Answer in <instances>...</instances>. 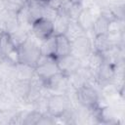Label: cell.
I'll return each instance as SVG.
<instances>
[{
	"mask_svg": "<svg viewBox=\"0 0 125 125\" xmlns=\"http://www.w3.org/2000/svg\"><path fill=\"white\" fill-rule=\"evenodd\" d=\"M71 4H74V5H80V6H82V4H83V1L84 0H68Z\"/></svg>",
	"mask_w": 125,
	"mask_h": 125,
	"instance_id": "obj_29",
	"label": "cell"
},
{
	"mask_svg": "<svg viewBox=\"0 0 125 125\" xmlns=\"http://www.w3.org/2000/svg\"><path fill=\"white\" fill-rule=\"evenodd\" d=\"M64 1H65V0H46L45 4L51 6V7L55 8V9H58Z\"/></svg>",
	"mask_w": 125,
	"mask_h": 125,
	"instance_id": "obj_28",
	"label": "cell"
},
{
	"mask_svg": "<svg viewBox=\"0 0 125 125\" xmlns=\"http://www.w3.org/2000/svg\"><path fill=\"white\" fill-rule=\"evenodd\" d=\"M30 30H27L25 28L20 27L18 30L14 31L13 33H10V37H11V41L12 44L18 48L19 46H21L29 36H30Z\"/></svg>",
	"mask_w": 125,
	"mask_h": 125,
	"instance_id": "obj_21",
	"label": "cell"
},
{
	"mask_svg": "<svg viewBox=\"0 0 125 125\" xmlns=\"http://www.w3.org/2000/svg\"><path fill=\"white\" fill-rule=\"evenodd\" d=\"M56 36V48H55V59L64 57L71 54V42L64 34L55 35Z\"/></svg>",
	"mask_w": 125,
	"mask_h": 125,
	"instance_id": "obj_12",
	"label": "cell"
},
{
	"mask_svg": "<svg viewBox=\"0 0 125 125\" xmlns=\"http://www.w3.org/2000/svg\"><path fill=\"white\" fill-rule=\"evenodd\" d=\"M57 118H55L54 116L50 115L49 113H43L37 123V125H53L55 123H57L56 121Z\"/></svg>",
	"mask_w": 125,
	"mask_h": 125,
	"instance_id": "obj_27",
	"label": "cell"
},
{
	"mask_svg": "<svg viewBox=\"0 0 125 125\" xmlns=\"http://www.w3.org/2000/svg\"><path fill=\"white\" fill-rule=\"evenodd\" d=\"M16 48L11 41L10 33L5 30H0V56L4 57L7 53H9L12 49Z\"/></svg>",
	"mask_w": 125,
	"mask_h": 125,
	"instance_id": "obj_22",
	"label": "cell"
},
{
	"mask_svg": "<svg viewBox=\"0 0 125 125\" xmlns=\"http://www.w3.org/2000/svg\"><path fill=\"white\" fill-rule=\"evenodd\" d=\"M70 20L67 17L58 14V16L53 20V34L54 35H61L64 34L67 26L69 24Z\"/></svg>",
	"mask_w": 125,
	"mask_h": 125,
	"instance_id": "obj_15",
	"label": "cell"
},
{
	"mask_svg": "<svg viewBox=\"0 0 125 125\" xmlns=\"http://www.w3.org/2000/svg\"><path fill=\"white\" fill-rule=\"evenodd\" d=\"M86 61H87V64L85 66H87L89 69H91L94 72H96L99 69V67L104 62L102 53H99V52H96V51H93L88 56Z\"/></svg>",
	"mask_w": 125,
	"mask_h": 125,
	"instance_id": "obj_20",
	"label": "cell"
},
{
	"mask_svg": "<svg viewBox=\"0 0 125 125\" xmlns=\"http://www.w3.org/2000/svg\"><path fill=\"white\" fill-rule=\"evenodd\" d=\"M85 34H87V33L77 23L76 21H69V24L67 26V29H66V31L64 33V35L68 38V40L70 42L74 41L75 39H77V38H79V37H81V36H83Z\"/></svg>",
	"mask_w": 125,
	"mask_h": 125,
	"instance_id": "obj_18",
	"label": "cell"
},
{
	"mask_svg": "<svg viewBox=\"0 0 125 125\" xmlns=\"http://www.w3.org/2000/svg\"><path fill=\"white\" fill-rule=\"evenodd\" d=\"M35 74V68L32 65L18 62L14 66V76L15 79L19 80H27L29 81Z\"/></svg>",
	"mask_w": 125,
	"mask_h": 125,
	"instance_id": "obj_13",
	"label": "cell"
},
{
	"mask_svg": "<svg viewBox=\"0 0 125 125\" xmlns=\"http://www.w3.org/2000/svg\"><path fill=\"white\" fill-rule=\"evenodd\" d=\"M30 31L34 38L42 41L53 35V22L48 19L41 18L30 25Z\"/></svg>",
	"mask_w": 125,
	"mask_h": 125,
	"instance_id": "obj_7",
	"label": "cell"
},
{
	"mask_svg": "<svg viewBox=\"0 0 125 125\" xmlns=\"http://www.w3.org/2000/svg\"><path fill=\"white\" fill-rule=\"evenodd\" d=\"M30 1H32V0H23L24 3H27V2H30Z\"/></svg>",
	"mask_w": 125,
	"mask_h": 125,
	"instance_id": "obj_30",
	"label": "cell"
},
{
	"mask_svg": "<svg viewBox=\"0 0 125 125\" xmlns=\"http://www.w3.org/2000/svg\"><path fill=\"white\" fill-rule=\"evenodd\" d=\"M72 105L67 94H49L47 101V113L59 118Z\"/></svg>",
	"mask_w": 125,
	"mask_h": 125,
	"instance_id": "obj_2",
	"label": "cell"
},
{
	"mask_svg": "<svg viewBox=\"0 0 125 125\" xmlns=\"http://www.w3.org/2000/svg\"><path fill=\"white\" fill-rule=\"evenodd\" d=\"M25 113H26V111H22V110L15 112L13 115H11L8 123L9 124H22L23 125Z\"/></svg>",
	"mask_w": 125,
	"mask_h": 125,
	"instance_id": "obj_25",
	"label": "cell"
},
{
	"mask_svg": "<svg viewBox=\"0 0 125 125\" xmlns=\"http://www.w3.org/2000/svg\"><path fill=\"white\" fill-rule=\"evenodd\" d=\"M58 16V10L47 5V4H44V11H43V18L45 19H48L50 21H53V20Z\"/></svg>",
	"mask_w": 125,
	"mask_h": 125,
	"instance_id": "obj_26",
	"label": "cell"
},
{
	"mask_svg": "<svg viewBox=\"0 0 125 125\" xmlns=\"http://www.w3.org/2000/svg\"><path fill=\"white\" fill-rule=\"evenodd\" d=\"M43 113L39 112L36 109H32L29 111H26L25 113V117H24V121H23V125H37L41 115Z\"/></svg>",
	"mask_w": 125,
	"mask_h": 125,
	"instance_id": "obj_24",
	"label": "cell"
},
{
	"mask_svg": "<svg viewBox=\"0 0 125 125\" xmlns=\"http://www.w3.org/2000/svg\"><path fill=\"white\" fill-rule=\"evenodd\" d=\"M56 60H57V64L60 71L66 75H69L75 72L83 64L82 61L76 56H74L73 54H69Z\"/></svg>",
	"mask_w": 125,
	"mask_h": 125,
	"instance_id": "obj_8",
	"label": "cell"
},
{
	"mask_svg": "<svg viewBox=\"0 0 125 125\" xmlns=\"http://www.w3.org/2000/svg\"><path fill=\"white\" fill-rule=\"evenodd\" d=\"M74 96L77 104H80L87 108H95L101 94L94 85L85 84L75 90Z\"/></svg>",
	"mask_w": 125,
	"mask_h": 125,
	"instance_id": "obj_3",
	"label": "cell"
},
{
	"mask_svg": "<svg viewBox=\"0 0 125 125\" xmlns=\"http://www.w3.org/2000/svg\"><path fill=\"white\" fill-rule=\"evenodd\" d=\"M19 55V62L26 63L35 67L36 62L41 57L40 43L39 41L32 37H28L21 46L17 48Z\"/></svg>",
	"mask_w": 125,
	"mask_h": 125,
	"instance_id": "obj_1",
	"label": "cell"
},
{
	"mask_svg": "<svg viewBox=\"0 0 125 125\" xmlns=\"http://www.w3.org/2000/svg\"><path fill=\"white\" fill-rule=\"evenodd\" d=\"M34 68H35V74L43 81H46L51 76L55 75L58 72H61L57 64V60L51 56L41 55Z\"/></svg>",
	"mask_w": 125,
	"mask_h": 125,
	"instance_id": "obj_4",
	"label": "cell"
},
{
	"mask_svg": "<svg viewBox=\"0 0 125 125\" xmlns=\"http://www.w3.org/2000/svg\"><path fill=\"white\" fill-rule=\"evenodd\" d=\"M124 33V20L113 19L108 22L106 34H120Z\"/></svg>",
	"mask_w": 125,
	"mask_h": 125,
	"instance_id": "obj_23",
	"label": "cell"
},
{
	"mask_svg": "<svg viewBox=\"0 0 125 125\" xmlns=\"http://www.w3.org/2000/svg\"><path fill=\"white\" fill-rule=\"evenodd\" d=\"M55 48H56V36L54 34L51 35L50 37L40 41V51H41V55H43V56L54 57Z\"/></svg>",
	"mask_w": 125,
	"mask_h": 125,
	"instance_id": "obj_19",
	"label": "cell"
},
{
	"mask_svg": "<svg viewBox=\"0 0 125 125\" xmlns=\"http://www.w3.org/2000/svg\"><path fill=\"white\" fill-rule=\"evenodd\" d=\"M108 22L109 21L104 17V16H100L98 17L93 23L92 26V37L96 36V35H103V34H106L107 33V28H108Z\"/></svg>",
	"mask_w": 125,
	"mask_h": 125,
	"instance_id": "obj_17",
	"label": "cell"
},
{
	"mask_svg": "<svg viewBox=\"0 0 125 125\" xmlns=\"http://www.w3.org/2000/svg\"><path fill=\"white\" fill-rule=\"evenodd\" d=\"M94 21L95 19L92 17V15L90 14V12L83 8L81 10V12L79 13L77 19H76V21L77 23L83 28V30L88 34L89 32H91L92 30V26H93V23H94Z\"/></svg>",
	"mask_w": 125,
	"mask_h": 125,
	"instance_id": "obj_14",
	"label": "cell"
},
{
	"mask_svg": "<svg viewBox=\"0 0 125 125\" xmlns=\"http://www.w3.org/2000/svg\"><path fill=\"white\" fill-rule=\"evenodd\" d=\"M44 4L38 0H32L26 3V14H27V21L29 25H31L35 21L43 18Z\"/></svg>",
	"mask_w": 125,
	"mask_h": 125,
	"instance_id": "obj_11",
	"label": "cell"
},
{
	"mask_svg": "<svg viewBox=\"0 0 125 125\" xmlns=\"http://www.w3.org/2000/svg\"><path fill=\"white\" fill-rule=\"evenodd\" d=\"M8 89L17 101V103L25 104V99L29 90V81L14 79L9 84Z\"/></svg>",
	"mask_w": 125,
	"mask_h": 125,
	"instance_id": "obj_9",
	"label": "cell"
},
{
	"mask_svg": "<svg viewBox=\"0 0 125 125\" xmlns=\"http://www.w3.org/2000/svg\"><path fill=\"white\" fill-rule=\"evenodd\" d=\"M114 77V67L113 64L107 63V62H104L99 69L95 72V81H96V85H98L99 87L112 82Z\"/></svg>",
	"mask_w": 125,
	"mask_h": 125,
	"instance_id": "obj_10",
	"label": "cell"
},
{
	"mask_svg": "<svg viewBox=\"0 0 125 125\" xmlns=\"http://www.w3.org/2000/svg\"><path fill=\"white\" fill-rule=\"evenodd\" d=\"M44 87L50 94H66L71 89L68 75L58 72L44 81Z\"/></svg>",
	"mask_w": 125,
	"mask_h": 125,
	"instance_id": "obj_5",
	"label": "cell"
},
{
	"mask_svg": "<svg viewBox=\"0 0 125 125\" xmlns=\"http://www.w3.org/2000/svg\"><path fill=\"white\" fill-rule=\"evenodd\" d=\"M93 52L92 38L85 34L71 42V54L79 58L82 62Z\"/></svg>",
	"mask_w": 125,
	"mask_h": 125,
	"instance_id": "obj_6",
	"label": "cell"
},
{
	"mask_svg": "<svg viewBox=\"0 0 125 125\" xmlns=\"http://www.w3.org/2000/svg\"><path fill=\"white\" fill-rule=\"evenodd\" d=\"M92 45H93V51H96L99 53H104L112 46L110 44L106 34L93 36L92 37Z\"/></svg>",
	"mask_w": 125,
	"mask_h": 125,
	"instance_id": "obj_16",
	"label": "cell"
}]
</instances>
